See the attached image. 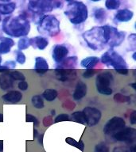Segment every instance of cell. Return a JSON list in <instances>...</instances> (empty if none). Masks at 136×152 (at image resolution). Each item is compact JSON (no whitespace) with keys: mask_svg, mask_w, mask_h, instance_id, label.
Segmentation results:
<instances>
[{"mask_svg":"<svg viewBox=\"0 0 136 152\" xmlns=\"http://www.w3.org/2000/svg\"><path fill=\"white\" fill-rule=\"evenodd\" d=\"M14 80L9 75L8 72L2 73L0 75V88L2 90H8L13 88Z\"/></svg>","mask_w":136,"mask_h":152,"instance_id":"obj_16","label":"cell"},{"mask_svg":"<svg viewBox=\"0 0 136 152\" xmlns=\"http://www.w3.org/2000/svg\"><path fill=\"white\" fill-rule=\"evenodd\" d=\"M26 56L21 51L18 50L16 52V61L20 64H24L26 63Z\"/></svg>","mask_w":136,"mask_h":152,"instance_id":"obj_30","label":"cell"},{"mask_svg":"<svg viewBox=\"0 0 136 152\" xmlns=\"http://www.w3.org/2000/svg\"><path fill=\"white\" fill-rule=\"evenodd\" d=\"M133 16L134 13L131 10L127 9H123L118 10L115 17L117 21H120V22H127V21H131Z\"/></svg>","mask_w":136,"mask_h":152,"instance_id":"obj_17","label":"cell"},{"mask_svg":"<svg viewBox=\"0 0 136 152\" xmlns=\"http://www.w3.org/2000/svg\"><path fill=\"white\" fill-rule=\"evenodd\" d=\"M2 30L10 37H22L30 33V24L25 14L16 17H7L2 21Z\"/></svg>","mask_w":136,"mask_h":152,"instance_id":"obj_1","label":"cell"},{"mask_svg":"<svg viewBox=\"0 0 136 152\" xmlns=\"http://www.w3.org/2000/svg\"><path fill=\"white\" fill-rule=\"evenodd\" d=\"M34 70L39 74H44L49 71V64L47 60L43 57H36Z\"/></svg>","mask_w":136,"mask_h":152,"instance_id":"obj_15","label":"cell"},{"mask_svg":"<svg viewBox=\"0 0 136 152\" xmlns=\"http://www.w3.org/2000/svg\"><path fill=\"white\" fill-rule=\"evenodd\" d=\"M114 100L116 102H129L131 100V97H127V96H123L120 94H116L114 96Z\"/></svg>","mask_w":136,"mask_h":152,"instance_id":"obj_31","label":"cell"},{"mask_svg":"<svg viewBox=\"0 0 136 152\" xmlns=\"http://www.w3.org/2000/svg\"><path fill=\"white\" fill-rule=\"evenodd\" d=\"M100 61L96 56H89L84 58L81 61V66L85 69H93Z\"/></svg>","mask_w":136,"mask_h":152,"instance_id":"obj_18","label":"cell"},{"mask_svg":"<svg viewBox=\"0 0 136 152\" xmlns=\"http://www.w3.org/2000/svg\"><path fill=\"white\" fill-rule=\"evenodd\" d=\"M95 74V71L93 69H87L83 73V77L85 78H92L94 75Z\"/></svg>","mask_w":136,"mask_h":152,"instance_id":"obj_35","label":"cell"},{"mask_svg":"<svg viewBox=\"0 0 136 152\" xmlns=\"http://www.w3.org/2000/svg\"><path fill=\"white\" fill-rule=\"evenodd\" d=\"M2 121H3V116L2 113H0V122H2Z\"/></svg>","mask_w":136,"mask_h":152,"instance_id":"obj_47","label":"cell"},{"mask_svg":"<svg viewBox=\"0 0 136 152\" xmlns=\"http://www.w3.org/2000/svg\"><path fill=\"white\" fill-rule=\"evenodd\" d=\"M126 127V122L119 116H114L107 121L103 126V133L105 135H113Z\"/></svg>","mask_w":136,"mask_h":152,"instance_id":"obj_6","label":"cell"},{"mask_svg":"<svg viewBox=\"0 0 136 152\" xmlns=\"http://www.w3.org/2000/svg\"><path fill=\"white\" fill-rule=\"evenodd\" d=\"M66 2H74V0H65Z\"/></svg>","mask_w":136,"mask_h":152,"instance_id":"obj_52","label":"cell"},{"mask_svg":"<svg viewBox=\"0 0 136 152\" xmlns=\"http://www.w3.org/2000/svg\"><path fill=\"white\" fill-rule=\"evenodd\" d=\"M113 75L109 71H105L99 74L95 78V86L98 92L103 95L112 94V89L111 87V84L113 83Z\"/></svg>","mask_w":136,"mask_h":152,"instance_id":"obj_5","label":"cell"},{"mask_svg":"<svg viewBox=\"0 0 136 152\" xmlns=\"http://www.w3.org/2000/svg\"><path fill=\"white\" fill-rule=\"evenodd\" d=\"M64 14L68 17L69 21L74 25L83 23L88 18V8L81 2H72L67 6Z\"/></svg>","mask_w":136,"mask_h":152,"instance_id":"obj_2","label":"cell"},{"mask_svg":"<svg viewBox=\"0 0 136 152\" xmlns=\"http://www.w3.org/2000/svg\"><path fill=\"white\" fill-rule=\"evenodd\" d=\"M43 134H41V135H39V137H38V141H39V143H41V144L42 145L43 142H42V139H43Z\"/></svg>","mask_w":136,"mask_h":152,"instance_id":"obj_42","label":"cell"},{"mask_svg":"<svg viewBox=\"0 0 136 152\" xmlns=\"http://www.w3.org/2000/svg\"><path fill=\"white\" fill-rule=\"evenodd\" d=\"M0 1H2V2H9L10 0H0Z\"/></svg>","mask_w":136,"mask_h":152,"instance_id":"obj_49","label":"cell"},{"mask_svg":"<svg viewBox=\"0 0 136 152\" xmlns=\"http://www.w3.org/2000/svg\"><path fill=\"white\" fill-rule=\"evenodd\" d=\"M10 52V47L5 42H0V54H7Z\"/></svg>","mask_w":136,"mask_h":152,"instance_id":"obj_32","label":"cell"},{"mask_svg":"<svg viewBox=\"0 0 136 152\" xmlns=\"http://www.w3.org/2000/svg\"><path fill=\"white\" fill-rule=\"evenodd\" d=\"M87 90H88V89H87V85L84 83H83V82L80 81L76 84L73 94H72V97L76 101L82 99L87 94Z\"/></svg>","mask_w":136,"mask_h":152,"instance_id":"obj_12","label":"cell"},{"mask_svg":"<svg viewBox=\"0 0 136 152\" xmlns=\"http://www.w3.org/2000/svg\"><path fill=\"white\" fill-rule=\"evenodd\" d=\"M112 152H136L135 146L127 147V146H118L114 147Z\"/></svg>","mask_w":136,"mask_h":152,"instance_id":"obj_26","label":"cell"},{"mask_svg":"<svg viewBox=\"0 0 136 152\" xmlns=\"http://www.w3.org/2000/svg\"><path fill=\"white\" fill-rule=\"evenodd\" d=\"M2 56H0V66H1V64H2Z\"/></svg>","mask_w":136,"mask_h":152,"instance_id":"obj_50","label":"cell"},{"mask_svg":"<svg viewBox=\"0 0 136 152\" xmlns=\"http://www.w3.org/2000/svg\"><path fill=\"white\" fill-rule=\"evenodd\" d=\"M16 9V4L14 2H8L4 4H0V14L3 15L10 14Z\"/></svg>","mask_w":136,"mask_h":152,"instance_id":"obj_19","label":"cell"},{"mask_svg":"<svg viewBox=\"0 0 136 152\" xmlns=\"http://www.w3.org/2000/svg\"><path fill=\"white\" fill-rule=\"evenodd\" d=\"M86 117V124L89 127L96 125L100 121L102 113L100 110L94 107H85L82 111Z\"/></svg>","mask_w":136,"mask_h":152,"instance_id":"obj_8","label":"cell"},{"mask_svg":"<svg viewBox=\"0 0 136 152\" xmlns=\"http://www.w3.org/2000/svg\"><path fill=\"white\" fill-rule=\"evenodd\" d=\"M130 86H132V88H133L134 90H136V87H135V83H132V84H130Z\"/></svg>","mask_w":136,"mask_h":152,"instance_id":"obj_45","label":"cell"},{"mask_svg":"<svg viewBox=\"0 0 136 152\" xmlns=\"http://www.w3.org/2000/svg\"><path fill=\"white\" fill-rule=\"evenodd\" d=\"M130 122L131 124H136V111H133L131 113V116H130Z\"/></svg>","mask_w":136,"mask_h":152,"instance_id":"obj_39","label":"cell"},{"mask_svg":"<svg viewBox=\"0 0 136 152\" xmlns=\"http://www.w3.org/2000/svg\"><path fill=\"white\" fill-rule=\"evenodd\" d=\"M58 93L54 89H47L42 94V97L45 98L47 102H52L57 98Z\"/></svg>","mask_w":136,"mask_h":152,"instance_id":"obj_20","label":"cell"},{"mask_svg":"<svg viewBox=\"0 0 136 152\" xmlns=\"http://www.w3.org/2000/svg\"><path fill=\"white\" fill-rule=\"evenodd\" d=\"M129 42L131 43L132 44V45H134L135 46V42H136V36L135 33H132V34H131V35L129 36Z\"/></svg>","mask_w":136,"mask_h":152,"instance_id":"obj_40","label":"cell"},{"mask_svg":"<svg viewBox=\"0 0 136 152\" xmlns=\"http://www.w3.org/2000/svg\"><path fill=\"white\" fill-rule=\"evenodd\" d=\"M18 87L20 90L21 91H26L27 89H28V83L27 82H26L25 80L23 81H20V83H18Z\"/></svg>","mask_w":136,"mask_h":152,"instance_id":"obj_37","label":"cell"},{"mask_svg":"<svg viewBox=\"0 0 136 152\" xmlns=\"http://www.w3.org/2000/svg\"><path fill=\"white\" fill-rule=\"evenodd\" d=\"M2 150H3V141L0 140V152H2Z\"/></svg>","mask_w":136,"mask_h":152,"instance_id":"obj_43","label":"cell"},{"mask_svg":"<svg viewBox=\"0 0 136 152\" xmlns=\"http://www.w3.org/2000/svg\"><path fill=\"white\" fill-rule=\"evenodd\" d=\"M94 17H95V20L98 22H103V21H105V18H106V11H105V10L103 9V8L96 9L94 12Z\"/></svg>","mask_w":136,"mask_h":152,"instance_id":"obj_23","label":"cell"},{"mask_svg":"<svg viewBox=\"0 0 136 152\" xmlns=\"http://www.w3.org/2000/svg\"><path fill=\"white\" fill-rule=\"evenodd\" d=\"M9 75L11 77L13 80H19V81H23L26 79V77L24 75L23 73H21L20 71H9L8 72Z\"/></svg>","mask_w":136,"mask_h":152,"instance_id":"obj_28","label":"cell"},{"mask_svg":"<svg viewBox=\"0 0 136 152\" xmlns=\"http://www.w3.org/2000/svg\"><path fill=\"white\" fill-rule=\"evenodd\" d=\"M116 72H118L120 75H126L128 74V69L127 68H123V69H117L115 70Z\"/></svg>","mask_w":136,"mask_h":152,"instance_id":"obj_41","label":"cell"},{"mask_svg":"<svg viewBox=\"0 0 136 152\" xmlns=\"http://www.w3.org/2000/svg\"><path fill=\"white\" fill-rule=\"evenodd\" d=\"M38 29L45 35L54 37L60 33V21L53 15H44L39 20Z\"/></svg>","mask_w":136,"mask_h":152,"instance_id":"obj_3","label":"cell"},{"mask_svg":"<svg viewBox=\"0 0 136 152\" xmlns=\"http://www.w3.org/2000/svg\"><path fill=\"white\" fill-rule=\"evenodd\" d=\"M56 75L58 77V79L61 81H67L71 78H75L76 76V72L73 69H63L57 68L55 70Z\"/></svg>","mask_w":136,"mask_h":152,"instance_id":"obj_11","label":"cell"},{"mask_svg":"<svg viewBox=\"0 0 136 152\" xmlns=\"http://www.w3.org/2000/svg\"><path fill=\"white\" fill-rule=\"evenodd\" d=\"M69 54V49L64 45H57L52 48V59L57 64H61Z\"/></svg>","mask_w":136,"mask_h":152,"instance_id":"obj_10","label":"cell"},{"mask_svg":"<svg viewBox=\"0 0 136 152\" xmlns=\"http://www.w3.org/2000/svg\"><path fill=\"white\" fill-rule=\"evenodd\" d=\"M55 115V110H52L51 111V116H54Z\"/></svg>","mask_w":136,"mask_h":152,"instance_id":"obj_48","label":"cell"},{"mask_svg":"<svg viewBox=\"0 0 136 152\" xmlns=\"http://www.w3.org/2000/svg\"><path fill=\"white\" fill-rule=\"evenodd\" d=\"M38 135V131L36 130V129H34V131H33V137L36 138L37 136Z\"/></svg>","mask_w":136,"mask_h":152,"instance_id":"obj_44","label":"cell"},{"mask_svg":"<svg viewBox=\"0 0 136 152\" xmlns=\"http://www.w3.org/2000/svg\"><path fill=\"white\" fill-rule=\"evenodd\" d=\"M132 58H133L134 60H136V52H135L133 53V55H132Z\"/></svg>","mask_w":136,"mask_h":152,"instance_id":"obj_46","label":"cell"},{"mask_svg":"<svg viewBox=\"0 0 136 152\" xmlns=\"http://www.w3.org/2000/svg\"><path fill=\"white\" fill-rule=\"evenodd\" d=\"M102 64L108 66H112L115 70L117 69L127 68V64L123 57L119 55L118 52H115L114 50H109L104 52L101 56Z\"/></svg>","mask_w":136,"mask_h":152,"instance_id":"obj_4","label":"cell"},{"mask_svg":"<svg viewBox=\"0 0 136 152\" xmlns=\"http://www.w3.org/2000/svg\"><path fill=\"white\" fill-rule=\"evenodd\" d=\"M0 40H1L2 42L7 43V45H9L10 48L13 47V46L14 45V41L13 40V39H11V38L4 37H0Z\"/></svg>","mask_w":136,"mask_h":152,"instance_id":"obj_36","label":"cell"},{"mask_svg":"<svg viewBox=\"0 0 136 152\" xmlns=\"http://www.w3.org/2000/svg\"><path fill=\"white\" fill-rule=\"evenodd\" d=\"M30 46L34 48H37L39 50H44L49 45V40L41 36H38L35 37L31 38L30 39Z\"/></svg>","mask_w":136,"mask_h":152,"instance_id":"obj_13","label":"cell"},{"mask_svg":"<svg viewBox=\"0 0 136 152\" xmlns=\"http://www.w3.org/2000/svg\"><path fill=\"white\" fill-rule=\"evenodd\" d=\"M94 152H109V147L104 142H100L95 145Z\"/></svg>","mask_w":136,"mask_h":152,"instance_id":"obj_29","label":"cell"},{"mask_svg":"<svg viewBox=\"0 0 136 152\" xmlns=\"http://www.w3.org/2000/svg\"><path fill=\"white\" fill-rule=\"evenodd\" d=\"M69 144L72 145V146H73V147H76V148H78L81 151H84V143L82 141H80V142H77L76 140L72 139V138L68 137L66 138V140H65Z\"/></svg>","mask_w":136,"mask_h":152,"instance_id":"obj_27","label":"cell"},{"mask_svg":"<svg viewBox=\"0 0 136 152\" xmlns=\"http://www.w3.org/2000/svg\"><path fill=\"white\" fill-rule=\"evenodd\" d=\"M2 98L5 102H10V103H18L22 98V94L21 92L17 91V90H10L7 92L6 94L2 95Z\"/></svg>","mask_w":136,"mask_h":152,"instance_id":"obj_14","label":"cell"},{"mask_svg":"<svg viewBox=\"0 0 136 152\" xmlns=\"http://www.w3.org/2000/svg\"><path fill=\"white\" fill-rule=\"evenodd\" d=\"M91 1H92V2H100V0H91Z\"/></svg>","mask_w":136,"mask_h":152,"instance_id":"obj_51","label":"cell"},{"mask_svg":"<svg viewBox=\"0 0 136 152\" xmlns=\"http://www.w3.org/2000/svg\"><path fill=\"white\" fill-rule=\"evenodd\" d=\"M113 139L119 141V142H124L126 143H131L135 142L136 137V130L134 128H124L118 132L115 133L112 135Z\"/></svg>","mask_w":136,"mask_h":152,"instance_id":"obj_7","label":"cell"},{"mask_svg":"<svg viewBox=\"0 0 136 152\" xmlns=\"http://www.w3.org/2000/svg\"><path fill=\"white\" fill-rule=\"evenodd\" d=\"M105 7L107 10H117L120 7V2L119 0H106L105 2Z\"/></svg>","mask_w":136,"mask_h":152,"instance_id":"obj_25","label":"cell"},{"mask_svg":"<svg viewBox=\"0 0 136 152\" xmlns=\"http://www.w3.org/2000/svg\"><path fill=\"white\" fill-rule=\"evenodd\" d=\"M72 119L77 123L86 124V117L82 111L74 112L72 114Z\"/></svg>","mask_w":136,"mask_h":152,"instance_id":"obj_22","label":"cell"},{"mask_svg":"<svg viewBox=\"0 0 136 152\" xmlns=\"http://www.w3.org/2000/svg\"><path fill=\"white\" fill-rule=\"evenodd\" d=\"M31 103H32L34 108L38 109H43L44 106H45L44 100H43V97L41 95H34V96H33L32 98H31Z\"/></svg>","mask_w":136,"mask_h":152,"instance_id":"obj_21","label":"cell"},{"mask_svg":"<svg viewBox=\"0 0 136 152\" xmlns=\"http://www.w3.org/2000/svg\"><path fill=\"white\" fill-rule=\"evenodd\" d=\"M2 21V17H1V14H0V22Z\"/></svg>","mask_w":136,"mask_h":152,"instance_id":"obj_53","label":"cell"},{"mask_svg":"<svg viewBox=\"0 0 136 152\" xmlns=\"http://www.w3.org/2000/svg\"><path fill=\"white\" fill-rule=\"evenodd\" d=\"M30 46V39H28L26 37H21L19 39L18 42V48L19 51H22V50L27 49Z\"/></svg>","mask_w":136,"mask_h":152,"instance_id":"obj_24","label":"cell"},{"mask_svg":"<svg viewBox=\"0 0 136 152\" xmlns=\"http://www.w3.org/2000/svg\"><path fill=\"white\" fill-rule=\"evenodd\" d=\"M26 122H33L35 126H38V124H39V122H38V119L36 118L35 116H33V115H31V114L30 113L26 114Z\"/></svg>","mask_w":136,"mask_h":152,"instance_id":"obj_34","label":"cell"},{"mask_svg":"<svg viewBox=\"0 0 136 152\" xmlns=\"http://www.w3.org/2000/svg\"><path fill=\"white\" fill-rule=\"evenodd\" d=\"M52 1L50 0H29V6L33 12L37 13H46L52 10Z\"/></svg>","mask_w":136,"mask_h":152,"instance_id":"obj_9","label":"cell"},{"mask_svg":"<svg viewBox=\"0 0 136 152\" xmlns=\"http://www.w3.org/2000/svg\"><path fill=\"white\" fill-rule=\"evenodd\" d=\"M4 66H6L8 70H10V69H14L15 66H16V63L14 61H12V60H10V61H7L3 65Z\"/></svg>","mask_w":136,"mask_h":152,"instance_id":"obj_38","label":"cell"},{"mask_svg":"<svg viewBox=\"0 0 136 152\" xmlns=\"http://www.w3.org/2000/svg\"><path fill=\"white\" fill-rule=\"evenodd\" d=\"M69 121V116L66 113H61L58 115V116L55 118L54 122L55 123H58V122H62V121Z\"/></svg>","mask_w":136,"mask_h":152,"instance_id":"obj_33","label":"cell"}]
</instances>
